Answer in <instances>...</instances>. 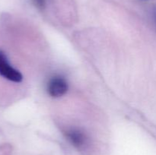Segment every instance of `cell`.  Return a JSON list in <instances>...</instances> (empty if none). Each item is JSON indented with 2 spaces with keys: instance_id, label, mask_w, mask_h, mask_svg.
Listing matches in <instances>:
<instances>
[{
  "instance_id": "cell-1",
  "label": "cell",
  "mask_w": 156,
  "mask_h": 155,
  "mask_svg": "<svg viewBox=\"0 0 156 155\" xmlns=\"http://www.w3.org/2000/svg\"><path fill=\"white\" fill-rule=\"evenodd\" d=\"M0 75L16 83H19L23 79L21 73L11 65L7 56L2 50H0Z\"/></svg>"
},
{
  "instance_id": "cell-2",
  "label": "cell",
  "mask_w": 156,
  "mask_h": 155,
  "mask_svg": "<svg viewBox=\"0 0 156 155\" xmlns=\"http://www.w3.org/2000/svg\"><path fill=\"white\" fill-rule=\"evenodd\" d=\"M48 93L53 97H59L64 95L68 91V84L62 77H54L48 84Z\"/></svg>"
},
{
  "instance_id": "cell-3",
  "label": "cell",
  "mask_w": 156,
  "mask_h": 155,
  "mask_svg": "<svg viewBox=\"0 0 156 155\" xmlns=\"http://www.w3.org/2000/svg\"><path fill=\"white\" fill-rule=\"evenodd\" d=\"M66 137L70 142L77 148H84L88 143L85 134L78 129H70L66 132Z\"/></svg>"
},
{
  "instance_id": "cell-4",
  "label": "cell",
  "mask_w": 156,
  "mask_h": 155,
  "mask_svg": "<svg viewBox=\"0 0 156 155\" xmlns=\"http://www.w3.org/2000/svg\"><path fill=\"white\" fill-rule=\"evenodd\" d=\"M35 3L37 4V5L40 8H44L45 6V3H46V0H34Z\"/></svg>"
},
{
  "instance_id": "cell-5",
  "label": "cell",
  "mask_w": 156,
  "mask_h": 155,
  "mask_svg": "<svg viewBox=\"0 0 156 155\" xmlns=\"http://www.w3.org/2000/svg\"><path fill=\"white\" fill-rule=\"evenodd\" d=\"M153 16H154V19H155V21L156 23V9L154 10V12H153Z\"/></svg>"
}]
</instances>
